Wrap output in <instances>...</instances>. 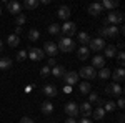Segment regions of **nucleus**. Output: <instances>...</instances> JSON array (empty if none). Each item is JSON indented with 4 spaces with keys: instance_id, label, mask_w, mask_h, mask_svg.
<instances>
[{
    "instance_id": "1",
    "label": "nucleus",
    "mask_w": 125,
    "mask_h": 123,
    "mask_svg": "<svg viewBox=\"0 0 125 123\" xmlns=\"http://www.w3.org/2000/svg\"><path fill=\"white\" fill-rule=\"evenodd\" d=\"M118 27L117 25H108V27H100L98 28V37L100 38H112L117 40L118 38Z\"/></svg>"
},
{
    "instance_id": "2",
    "label": "nucleus",
    "mask_w": 125,
    "mask_h": 123,
    "mask_svg": "<svg viewBox=\"0 0 125 123\" xmlns=\"http://www.w3.org/2000/svg\"><path fill=\"white\" fill-rule=\"evenodd\" d=\"M58 52H63V53H70L75 50V42L68 37H58Z\"/></svg>"
},
{
    "instance_id": "3",
    "label": "nucleus",
    "mask_w": 125,
    "mask_h": 123,
    "mask_svg": "<svg viewBox=\"0 0 125 123\" xmlns=\"http://www.w3.org/2000/svg\"><path fill=\"white\" fill-rule=\"evenodd\" d=\"M75 32H77V25H75V22H63L62 25H60V33H63V37H72V35H75Z\"/></svg>"
},
{
    "instance_id": "4",
    "label": "nucleus",
    "mask_w": 125,
    "mask_h": 123,
    "mask_svg": "<svg viewBox=\"0 0 125 123\" xmlns=\"http://www.w3.org/2000/svg\"><path fill=\"white\" fill-rule=\"evenodd\" d=\"M105 20L108 22V25H118V23L124 22V13L118 12V10H112V12L107 13V19Z\"/></svg>"
},
{
    "instance_id": "5",
    "label": "nucleus",
    "mask_w": 125,
    "mask_h": 123,
    "mask_svg": "<svg viewBox=\"0 0 125 123\" xmlns=\"http://www.w3.org/2000/svg\"><path fill=\"white\" fill-rule=\"evenodd\" d=\"M78 76H82L85 82H88V80H94L97 76V70L94 68V66H82L80 68V72H78Z\"/></svg>"
},
{
    "instance_id": "6",
    "label": "nucleus",
    "mask_w": 125,
    "mask_h": 123,
    "mask_svg": "<svg viewBox=\"0 0 125 123\" xmlns=\"http://www.w3.org/2000/svg\"><path fill=\"white\" fill-rule=\"evenodd\" d=\"M105 40L104 38H100V37H97V38H92L90 40V43H88V50H92V52H104V48H105Z\"/></svg>"
},
{
    "instance_id": "7",
    "label": "nucleus",
    "mask_w": 125,
    "mask_h": 123,
    "mask_svg": "<svg viewBox=\"0 0 125 123\" xmlns=\"http://www.w3.org/2000/svg\"><path fill=\"white\" fill-rule=\"evenodd\" d=\"M105 93L108 95V96H122V93H124V90H122V86H120V83H108V85L105 86Z\"/></svg>"
},
{
    "instance_id": "8",
    "label": "nucleus",
    "mask_w": 125,
    "mask_h": 123,
    "mask_svg": "<svg viewBox=\"0 0 125 123\" xmlns=\"http://www.w3.org/2000/svg\"><path fill=\"white\" fill-rule=\"evenodd\" d=\"M43 53L48 55L50 58H53L55 55H58V48H57V43H53V42H45V45H43Z\"/></svg>"
},
{
    "instance_id": "9",
    "label": "nucleus",
    "mask_w": 125,
    "mask_h": 123,
    "mask_svg": "<svg viewBox=\"0 0 125 123\" xmlns=\"http://www.w3.org/2000/svg\"><path fill=\"white\" fill-rule=\"evenodd\" d=\"M27 57L32 58L33 62H40V60H43V58H45V53H43V50H42V48H30L29 53H27Z\"/></svg>"
},
{
    "instance_id": "10",
    "label": "nucleus",
    "mask_w": 125,
    "mask_h": 123,
    "mask_svg": "<svg viewBox=\"0 0 125 123\" xmlns=\"http://www.w3.org/2000/svg\"><path fill=\"white\" fill-rule=\"evenodd\" d=\"M78 78H80V76H78L77 72H67V73L63 75V78H62V80L67 83V86H73L78 82Z\"/></svg>"
},
{
    "instance_id": "11",
    "label": "nucleus",
    "mask_w": 125,
    "mask_h": 123,
    "mask_svg": "<svg viewBox=\"0 0 125 123\" xmlns=\"http://www.w3.org/2000/svg\"><path fill=\"white\" fill-rule=\"evenodd\" d=\"M65 113L70 116V118H77L78 116V105L75 103V102H68L67 105H65Z\"/></svg>"
},
{
    "instance_id": "12",
    "label": "nucleus",
    "mask_w": 125,
    "mask_h": 123,
    "mask_svg": "<svg viewBox=\"0 0 125 123\" xmlns=\"http://www.w3.org/2000/svg\"><path fill=\"white\" fill-rule=\"evenodd\" d=\"M110 76L115 80L114 83H120V82H124V78H125V70L122 66H118V68H115V70L110 73Z\"/></svg>"
},
{
    "instance_id": "13",
    "label": "nucleus",
    "mask_w": 125,
    "mask_h": 123,
    "mask_svg": "<svg viewBox=\"0 0 125 123\" xmlns=\"http://www.w3.org/2000/svg\"><path fill=\"white\" fill-rule=\"evenodd\" d=\"M7 10H9V13H13V15H19L20 12H22V5H20L19 2L12 0V2H7Z\"/></svg>"
},
{
    "instance_id": "14",
    "label": "nucleus",
    "mask_w": 125,
    "mask_h": 123,
    "mask_svg": "<svg viewBox=\"0 0 125 123\" xmlns=\"http://www.w3.org/2000/svg\"><path fill=\"white\" fill-rule=\"evenodd\" d=\"M87 12H88L90 15L97 17V15H100V13L104 12V9H102V5H100L98 2H95V3H90V5L87 7Z\"/></svg>"
},
{
    "instance_id": "15",
    "label": "nucleus",
    "mask_w": 125,
    "mask_h": 123,
    "mask_svg": "<svg viewBox=\"0 0 125 123\" xmlns=\"http://www.w3.org/2000/svg\"><path fill=\"white\" fill-rule=\"evenodd\" d=\"M50 73L55 76V78H63V75L67 73V70H65L63 65H55L53 68H50Z\"/></svg>"
},
{
    "instance_id": "16",
    "label": "nucleus",
    "mask_w": 125,
    "mask_h": 123,
    "mask_svg": "<svg viewBox=\"0 0 125 123\" xmlns=\"http://www.w3.org/2000/svg\"><path fill=\"white\" fill-rule=\"evenodd\" d=\"M57 17L60 20H63V22H67L68 17H70V7H67V5H62L60 9H58L57 12Z\"/></svg>"
},
{
    "instance_id": "17",
    "label": "nucleus",
    "mask_w": 125,
    "mask_h": 123,
    "mask_svg": "<svg viewBox=\"0 0 125 123\" xmlns=\"http://www.w3.org/2000/svg\"><path fill=\"white\" fill-rule=\"evenodd\" d=\"M42 92H43V95L48 96V98H53V96H57V95H58V90H57V86H55V85H45Z\"/></svg>"
},
{
    "instance_id": "18",
    "label": "nucleus",
    "mask_w": 125,
    "mask_h": 123,
    "mask_svg": "<svg viewBox=\"0 0 125 123\" xmlns=\"http://www.w3.org/2000/svg\"><path fill=\"white\" fill-rule=\"evenodd\" d=\"M78 112L83 115V118H88V116L92 115V112H94V110H92V105L88 103V102H85V103H82L80 106H78Z\"/></svg>"
},
{
    "instance_id": "19",
    "label": "nucleus",
    "mask_w": 125,
    "mask_h": 123,
    "mask_svg": "<svg viewBox=\"0 0 125 123\" xmlns=\"http://www.w3.org/2000/svg\"><path fill=\"white\" fill-rule=\"evenodd\" d=\"M115 55H117L115 45H105V48H104V58H115Z\"/></svg>"
},
{
    "instance_id": "20",
    "label": "nucleus",
    "mask_w": 125,
    "mask_h": 123,
    "mask_svg": "<svg viewBox=\"0 0 125 123\" xmlns=\"http://www.w3.org/2000/svg\"><path fill=\"white\" fill-rule=\"evenodd\" d=\"M92 66L94 68H104L105 66V58H104V55H95V57L92 58Z\"/></svg>"
},
{
    "instance_id": "21",
    "label": "nucleus",
    "mask_w": 125,
    "mask_h": 123,
    "mask_svg": "<svg viewBox=\"0 0 125 123\" xmlns=\"http://www.w3.org/2000/svg\"><path fill=\"white\" fill-rule=\"evenodd\" d=\"M100 5H102V9H104V10L107 9L108 12H112V10H115L117 7H118V2H117V0H104Z\"/></svg>"
},
{
    "instance_id": "22",
    "label": "nucleus",
    "mask_w": 125,
    "mask_h": 123,
    "mask_svg": "<svg viewBox=\"0 0 125 123\" xmlns=\"http://www.w3.org/2000/svg\"><path fill=\"white\" fill-rule=\"evenodd\" d=\"M77 40L80 42V43H82V47H87V45L90 43V40H92V37H90V35H88L87 32H80V33L77 35Z\"/></svg>"
},
{
    "instance_id": "23",
    "label": "nucleus",
    "mask_w": 125,
    "mask_h": 123,
    "mask_svg": "<svg viewBox=\"0 0 125 123\" xmlns=\"http://www.w3.org/2000/svg\"><path fill=\"white\" fill-rule=\"evenodd\" d=\"M78 92H80V95H88L92 92L90 82H80V83H78Z\"/></svg>"
},
{
    "instance_id": "24",
    "label": "nucleus",
    "mask_w": 125,
    "mask_h": 123,
    "mask_svg": "<svg viewBox=\"0 0 125 123\" xmlns=\"http://www.w3.org/2000/svg\"><path fill=\"white\" fill-rule=\"evenodd\" d=\"M39 5H40L39 0H25V2L22 3V9H25V10H35Z\"/></svg>"
},
{
    "instance_id": "25",
    "label": "nucleus",
    "mask_w": 125,
    "mask_h": 123,
    "mask_svg": "<svg viewBox=\"0 0 125 123\" xmlns=\"http://www.w3.org/2000/svg\"><path fill=\"white\" fill-rule=\"evenodd\" d=\"M40 110H42L43 115H52V112H53V105L50 103V102H43V103L40 105Z\"/></svg>"
},
{
    "instance_id": "26",
    "label": "nucleus",
    "mask_w": 125,
    "mask_h": 123,
    "mask_svg": "<svg viewBox=\"0 0 125 123\" xmlns=\"http://www.w3.org/2000/svg\"><path fill=\"white\" fill-rule=\"evenodd\" d=\"M7 43H9V47H19L20 43V37H17L15 33H12L7 37Z\"/></svg>"
},
{
    "instance_id": "27",
    "label": "nucleus",
    "mask_w": 125,
    "mask_h": 123,
    "mask_svg": "<svg viewBox=\"0 0 125 123\" xmlns=\"http://www.w3.org/2000/svg\"><path fill=\"white\" fill-rule=\"evenodd\" d=\"M12 66V58L10 57H2L0 58V70H9Z\"/></svg>"
},
{
    "instance_id": "28",
    "label": "nucleus",
    "mask_w": 125,
    "mask_h": 123,
    "mask_svg": "<svg viewBox=\"0 0 125 123\" xmlns=\"http://www.w3.org/2000/svg\"><path fill=\"white\" fill-rule=\"evenodd\" d=\"M88 55H90V53H88V48H87V47H80L77 50L78 60H87V58H88Z\"/></svg>"
},
{
    "instance_id": "29",
    "label": "nucleus",
    "mask_w": 125,
    "mask_h": 123,
    "mask_svg": "<svg viewBox=\"0 0 125 123\" xmlns=\"http://www.w3.org/2000/svg\"><path fill=\"white\" fill-rule=\"evenodd\" d=\"M110 73H112V72H110L107 66H104V68H100V72L97 73V76H98L100 80H107V78H110Z\"/></svg>"
},
{
    "instance_id": "30",
    "label": "nucleus",
    "mask_w": 125,
    "mask_h": 123,
    "mask_svg": "<svg viewBox=\"0 0 125 123\" xmlns=\"http://www.w3.org/2000/svg\"><path fill=\"white\" fill-rule=\"evenodd\" d=\"M92 113H94V118H95V120H102V118L105 116V110H104L102 106H97Z\"/></svg>"
},
{
    "instance_id": "31",
    "label": "nucleus",
    "mask_w": 125,
    "mask_h": 123,
    "mask_svg": "<svg viewBox=\"0 0 125 123\" xmlns=\"http://www.w3.org/2000/svg\"><path fill=\"white\" fill-rule=\"evenodd\" d=\"M47 30H48V33H52V35H58V37H60V25H58V23H50Z\"/></svg>"
},
{
    "instance_id": "32",
    "label": "nucleus",
    "mask_w": 125,
    "mask_h": 123,
    "mask_svg": "<svg viewBox=\"0 0 125 123\" xmlns=\"http://www.w3.org/2000/svg\"><path fill=\"white\" fill-rule=\"evenodd\" d=\"M104 110H105V113H110V112H115V102H105L104 106H102Z\"/></svg>"
},
{
    "instance_id": "33",
    "label": "nucleus",
    "mask_w": 125,
    "mask_h": 123,
    "mask_svg": "<svg viewBox=\"0 0 125 123\" xmlns=\"http://www.w3.org/2000/svg\"><path fill=\"white\" fill-rule=\"evenodd\" d=\"M100 102V96H98V93H95V92H90L88 93V103H98Z\"/></svg>"
},
{
    "instance_id": "34",
    "label": "nucleus",
    "mask_w": 125,
    "mask_h": 123,
    "mask_svg": "<svg viewBox=\"0 0 125 123\" xmlns=\"http://www.w3.org/2000/svg\"><path fill=\"white\" fill-rule=\"evenodd\" d=\"M40 38V32L37 28H32L29 32V40H39Z\"/></svg>"
},
{
    "instance_id": "35",
    "label": "nucleus",
    "mask_w": 125,
    "mask_h": 123,
    "mask_svg": "<svg viewBox=\"0 0 125 123\" xmlns=\"http://www.w3.org/2000/svg\"><path fill=\"white\" fill-rule=\"evenodd\" d=\"M15 22H17V25H19V27H22V25H23V23L27 22V17H25L23 13H19V15H17V20H15Z\"/></svg>"
},
{
    "instance_id": "36",
    "label": "nucleus",
    "mask_w": 125,
    "mask_h": 123,
    "mask_svg": "<svg viewBox=\"0 0 125 123\" xmlns=\"http://www.w3.org/2000/svg\"><path fill=\"white\" fill-rule=\"evenodd\" d=\"M117 60H118V65L124 68V62H125V53L124 52H117Z\"/></svg>"
},
{
    "instance_id": "37",
    "label": "nucleus",
    "mask_w": 125,
    "mask_h": 123,
    "mask_svg": "<svg viewBox=\"0 0 125 123\" xmlns=\"http://www.w3.org/2000/svg\"><path fill=\"white\" fill-rule=\"evenodd\" d=\"M48 75H50V68H48L47 65L42 66V68H40V76H42V78H45V76H48Z\"/></svg>"
},
{
    "instance_id": "38",
    "label": "nucleus",
    "mask_w": 125,
    "mask_h": 123,
    "mask_svg": "<svg viewBox=\"0 0 125 123\" xmlns=\"http://www.w3.org/2000/svg\"><path fill=\"white\" fill-rule=\"evenodd\" d=\"M117 108H120V110H124L125 108V100H124V96H118V102L115 103Z\"/></svg>"
},
{
    "instance_id": "39",
    "label": "nucleus",
    "mask_w": 125,
    "mask_h": 123,
    "mask_svg": "<svg viewBox=\"0 0 125 123\" xmlns=\"http://www.w3.org/2000/svg\"><path fill=\"white\" fill-rule=\"evenodd\" d=\"M25 58H27V52H25V50H20L19 53H17V60L22 62V60H25Z\"/></svg>"
},
{
    "instance_id": "40",
    "label": "nucleus",
    "mask_w": 125,
    "mask_h": 123,
    "mask_svg": "<svg viewBox=\"0 0 125 123\" xmlns=\"http://www.w3.org/2000/svg\"><path fill=\"white\" fill-rule=\"evenodd\" d=\"M20 123H35L30 116H22V120H20Z\"/></svg>"
},
{
    "instance_id": "41",
    "label": "nucleus",
    "mask_w": 125,
    "mask_h": 123,
    "mask_svg": "<svg viewBox=\"0 0 125 123\" xmlns=\"http://www.w3.org/2000/svg\"><path fill=\"white\" fill-rule=\"evenodd\" d=\"M55 65H57V62H55V58H48V63H47V66H48V68H53Z\"/></svg>"
},
{
    "instance_id": "42",
    "label": "nucleus",
    "mask_w": 125,
    "mask_h": 123,
    "mask_svg": "<svg viewBox=\"0 0 125 123\" xmlns=\"http://www.w3.org/2000/svg\"><path fill=\"white\" fill-rule=\"evenodd\" d=\"M77 123H92V120H88V118H82V120H77Z\"/></svg>"
},
{
    "instance_id": "43",
    "label": "nucleus",
    "mask_w": 125,
    "mask_h": 123,
    "mask_svg": "<svg viewBox=\"0 0 125 123\" xmlns=\"http://www.w3.org/2000/svg\"><path fill=\"white\" fill-rule=\"evenodd\" d=\"M65 123H77V118H70V116H68L67 120H65Z\"/></svg>"
},
{
    "instance_id": "44",
    "label": "nucleus",
    "mask_w": 125,
    "mask_h": 123,
    "mask_svg": "<svg viewBox=\"0 0 125 123\" xmlns=\"http://www.w3.org/2000/svg\"><path fill=\"white\" fill-rule=\"evenodd\" d=\"M20 32H22V27H17V28H15V35H17V37L20 35Z\"/></svg>"
},
{
    "instance_id": "45",
    "label": "nucleus",
    "mask_w": 125,
    "mask_h": 123,
    "mask_svg": "<svg viewBox=\"0 0 125 123\" xmlns=\"http://www.w3.org/2000/svg\"><path fill=\"white\" fill-rule=\"evenodd\" d=\"M2 50H3V42L0 40V52H2Z\"/></svg>"
},
{
    "instance_id": "46",
    "label": "nucleus",
    "mask_w": 125,
    "mask_h": 123,
    "mask_svg": "<svg viewBox=\"0 0 125 123\" xmlns=\"http://www.w3.org/2000/svg\"><path fill=\"white\" fill-rule=\"evenodd\" d=\"M0 15H2V9H0Z\"/></svg>"
},
{
    "instance_id": "47",
    "label": "nucleus",
    "mask_w": 125,
    "mask_h": 123,
    "mask_svg": "<svg viewBox=\"0 0 125 123\" xmlns=\"http://www.w3.org/2000/svg\"><path fill=\"white\" fill-rule=\"evenodd\" d=\"M118 123H124V122H118Z\"/></svg>"
}]
</instances>
